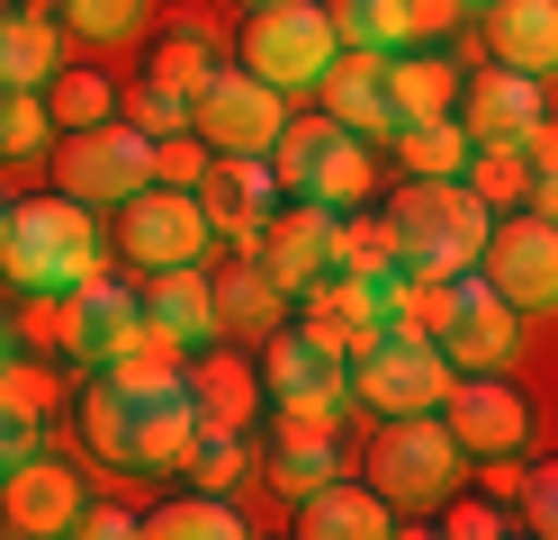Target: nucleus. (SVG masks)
I'll return each mask as SVG.
<instances>
[{
	"label": "nucleus",
	"mask_w": 558,
	"mask_h": 540,
	"mask_svg": "<svg viewBox=\"0 0 558 540\" xmlns=\"http://www.w3.org/2000/svg\"><path fill=\"white\" fill-rule=\"evenodd\" d=\"M388 99H397V127L450 118L460 108V63L433 55V46H405V55H388Z\"/></svg>",
	"instance_id": "obj_24"
},
{
	"label": "nucleus",
	"mask_w": 558,
	"mask_h": 540,
	"mask_svg": "<svg viewBox=\"0 0 558 540\" xmlns=\"http://www.w3.org/2000/svg\"><path fill=\"white\" fill-rule=\"evenodd\" d=\"M460 180L505 216V207L532 199V154H522V144H469V171H460Z\"/></svg>",
	"instance_id": "obj_32"
},
{
	"label": "nucleus",
	"mask_w": 558,
	"mask_h": 540,
	"mask_svg": "<svg viewBox=\"0 0 558 540\" xmlns=\"http://www.w3.org/2000/svg\"><path fill=\"white\" fill-rule=\"evenodd\" d=\"M198 171H207V144H198V135H162V144H154V180L198 190Z\"/></svg>",
	"instance_id": "obj_42"
},
{
	"label": "nucleus",
	"mask_w": 558,
	"mask_h": 540,
	"mask_svg": "<svg viewBox=\"0 0 558 540\" xmlns=\"http://www.w3.org/2000/svg\"><path fill=\"white\" fill-rule=\"evenodd\" d=\"M325 118H342L352 135H369V144H397V99H388V55H352L342 46L333 63H325Z\"/></svg>",
	"instance_id": "obj_18"
},
{
	"label": "nucleus",
	"mask_w": 558,
	"mask_h": 540,
	"mask_svg": "<svg viewBox=\"0 0 558 540\" xmlns=\"http://www.w3.org/2000/svg\"><path fill=\"white\" fill-rule=\"evenodd\" d=\"M270 171L289 199H316V207H361L369 190V135H352L342 118H289L270 144Z\"/></svg>",
	"instance_id": "obj_4"
},
{
	"label": "nucleus",
	"mask_w": 558,
	"mask_h": 540,
	"mask_svg": "<svg viewBox=\"0 0 558 540\" xmlns=\"http://www.w3.org/2000/svg\"><path fill=\"white\" fill-rule=\"evenodd\" d=\"M477 271L496 279V298L522 307V315L558 307V226L532 216V207H505L496 235H486V252H477Z\"/></svg>",
	"instance_id": "obj_10"
},
{
	"label": "nucleus",
	"mask_w": 558,
	"mask_h": 540,
	"mask_svg": "<svg viewBox=\"0 0 558 540\" xmlns=\"http://www.w3.org/2000/svg\"><path fill=\"white\" fill-rule=\"evenodd\" d=\"M126 118H135V127H145V135L162 144V135H190V99H181V91H162V82H145Z\"/></svg>",
	"instance_id": "obj_40"
},
{
	"label": "nucleus",
	"mask_w": 558,
	"mask_h": 540,
	"mask_svg": "<svg viewBox=\"0 0 558 540\" xmlns=\"http://www.w3.org/2000/svg\"><path fill=\"white\" fill-rule=\"evenodd\" d=\"M441 423H450V442H460L469 459H496V451L532 442V406L505 387V370H460L450 396H441Z\"/></svg>",
	"instance_id": "obj_12"
},
{
	"label": "nucleus",
	"mask_w": 558,
	"mask_h": 540,
	"mask_svg": "<svg viewBox=\"0 0 558 540\" xmlns=\"http://www.w3.org/2000/svg\"><path fill=\"white\" fill-rule=\"evenodd\" d=\"M46 108H54V127L73 135V127H99V118H118V91L99 82V72H54V82H46Z\"/></svg>",
	"instance_id": "obj_35"
},
{
	"label": "nucleus",
	"mask_w": 558,
	"mask_h": 540,
	"mask_svg": "<svg viewBox=\"0 0 558 540\" xmlns=\"http://www.w3.org/2000/svg\"><path fill=\"white\" fill-rule=\"evenodd\" d=\"M397 154H405L414 180L469 171V127H460V108H450V118H414V127H397Z\"/></svg>",
	"instance_id": "obj_30"
},
{
	"label": "nucleus",
	"mask_w": 558,
	"mask_h": 540,
	"mask_svg": "<svg viewBox=\"0 0 558 540\" xmlns=\"http://www.w3.org/2000/svg\"><path fill=\"white\" fill-rule=\"evenodd\" d=\"M279 127H289V91H270L262 72H243V63L234 72L217 63V82L190 99V135L207 154H270Z\"/></svg>",
	"instance_id": "obj_7"
},
{
	"label": "nucleus",
	"mask_w": 558,
	"mask_h": 540,
	"mask_svg": "<svg viewBox=\"0 0 558 540\" xmlns=\"http://www.w3.org/2000/svg\"><path fill=\"white\" fill-rule=\"evenodd\" d=\"M82 478L63 459H37L27 451L10 478H0V531H19V540H54V531H73L82 523Z\"/></svg>",
	"instance_id": "obj_14"
},
{
	"label": "nucleus",
	"mask_w": 558,
	"mask_h": 540,
	"mask_svg": "<svg viewBox=\"0 0 558 540\" xmlns=\"http://www.w3.org/2000/svg\"><path fill=\"white\" fill-rule=\"evenodd\" d=\"M190 406H198V423H217V432H253L262 370H253V360H234V351H207L198 370H190Z\"/></svg>",
	"instance_id": "obj_22"
},
{
	"label": "nucleus",
	"mask_w": 558,
	"mask_h": 540,
	"mask_svg": "<svg viewBox=\"0 0 558 540\" xmlns=\"http://www.w3.org/2000/svg\"><path fill=\"white\" fill-rule=\"evenodd\" d=\"M135 324H145V298H135V288H118L109 271L82 279L73 298H54V343H63V360H73V370H109V360L135 343Z\"/></svg>",
	"instance_id": "obj_11"
},
{
	"label": "nucleus",
	"mask_w": 558,
	"mask_h": 540,
	"mask_svg": "<svg viewBox=\"0 0 558 540\" xmlns=\"http://www.w3.org/2000/svg\"><path fill=\"white\" fill-rule=\"evenodd\" d=\"M333 271H361V279L388 288V279L405 271L397 226H388V216H361V207H333Z\"/></svg>",
	"instance_id": "obj_26"
},
{
	"label": "nucleus",
	"mask_w": 558,
	"mask_h": 540,
	"mask_svg": "<svg viewBox=\"0 0 558 540\" xmlns=\"http://www.w3.org/2000/svg\"><path fill=\"white\" fill-rule=\"evenodd\" d=\"M27 451H37V415H10V406H0V478H10Z\"/></svg>",
	"instance_id": "obj_45"
},
{
	"label": "nucleus",
	"mask_w": 558,
	"mask_h": 540,
	"mask_svg": "<svg viewBox=\"0 0 558 540\" xmlns=\"http://www.w3.org/2000/svg\"><path fill=\"white\" fill-rule=\"evenodd\" d=\"M135 19H145V0H63V27L99 36V46H118V36H135Z\"/></svg>",
	"instance_id": "obj_38"
},
{
	"label": "nucleus",
	"mask_w": 558,
	"mask_h": 540,
	"mask_svg": "<svg viewBox=\"0 0 558 540\" xmlns=\"http://www.w3.org/2000/svg\"><path fill=\"white\" fill-rule=\"evenodd\" d=\"M388 226H397V243H405V271L460 279V271H477L486 235H496V207L450 171V180H405V190L388 199Z\"/></svg>",
	"instance_id": "obj_2"
},
{
	"label": "nucleus",
	"mask_w": 558,
	"mask_h": 540,
	"mask_svg": "<svg viewBox=\"0 0 558 540\" xmlns=\"http://www.w3.org/2000/svg\"><path fill=\"white\" fill-rule=\"evenodd\" d=\"M469 451L450 442L441 406L433 415H388V432L369 442V487L397 504V514H433V504H450V487H460Z\"/></svg>",
	"instance_id": "obj_3"
},
{
	"label": "nucleus",
	"mask_w": 558,
	"mask_h": 540,
	"mask_svg": "<svg viewBox=\"0 0 558 540\" xmlns=\"http://www.w3.org/2000/svg\"><path fill=\"white\" fill-rule=\"evenodd\" d=\"M109 262V235H99V207H82L73 190H46V199H19L10 207V235H0V271L27 298H73L82 279H99Z\"/></svg>",
	"instance_id": "obj_1"
},
{
	"label": "nucleus",
	"mask_w": 558,
	"mask_h": 540,
	"mask_svg": "<svg viewBox=\"0 0 558 540\" xmlns=\"http://www.w3.org/2000/svg\"><path fill=\"white\" fill-rule=\"evenodd\" d=\"M513 343H522V307H505L486 271H460V315L441 334L450 370H513Z\"/></svg>",
	"instance_id": "obj_15"
},
{
	"label": "nucleus",
	"mask_w": 558,
	"mask_h": 540,
	"mask_svg": "<svg viewBox=\"0 0 558 540\" xmlns=\"http://www.w3.org/2000/svg\"><path fill=\"white\" fill-rule=\"evenodd\" d=\"M243 459H253V442L243 432H217V423H198V451H190V487H234L243 478Z\"/></svg>",
	"instance_id": "obj_36"
},
{
	"label": "nucleus",
	"mask_w": 558,
	"mask_h": 540,
	"mask_svg": "<svg viewBox=\"0 0 558 540\" xmlns=\"http://www.w3.org/2000/svg\"><path fill=\"white\" fill-rule=\"evenodd\" d=\"M253 523L234 514V495H217V487H190V495H171V504H154L145 514V540H243Z\"/></svg>",
	"instance_id": "obj_27"
},
{
	"label": "nucleus",
	"mask_w": 558,
	"mask_h": 540,
	"mask_svg": "<svg viewBox=\"0 0 558 540\" xmlns=\"http://www.w3.org/2000/svg\"><path fill=\"white\" fill-rule=\"evenodd\" d=\"M279 307H289V288L262 271V252L217 279V315H226V324H279Z\"/></svg>",
	"instance_id": "obj_33"
},
{
	"label": "nucleus",
	"mask_w": 558,
	"mask_h": 540,
	"mask_svg": "<svg viewBox=\"0 0 558 540\" xmlns=\"http://www.w3.org/2000/svg\"><path fill=\"white\" fill-rule=\"evenodd\" d=\"M342 478V451H333V432H279V451H270V487L279 495H316V487H333Z\"/></svg>",
	"instance_id": "obj_28"
},
{
	"label": "nucleus",
	"mask_w": 558,
	"mask_h": 540,
	"mask_svg": "<svg viewBox=\"0 0 558 540\" xmlns=\"http://www.w3.org/2000/svg\"><path fill=\"white\" fill-rule=\"evenodd\" d=\"M486 46H496V63L513 72H558V0H486Z\"/></svg>",
	"instance_id": "obj_20"
},
{
	"label": "nucleus",
	"mask_w": 558,
	"mask_h": 540,
	"mask_svg": "<svg viewBox=\"0 0 558 540\" xmlns=\"http://www.w3.org/2000/svg\"><path fill=\"white\" fill-rule=\"evenodd\" d=\"M243 10H270V0H243Z\"/></svg>",
	"instance_id": "obj_50"
},
{
	"label": "nucleus",
	"mask_w": 558,
	"mask_h": 540,
	"mask_svg": "<svg viewBox=\"0 0 558 540\" xmlns=\"http://www.w3.org/2000/svg\"><path fill=\"white\" fill-rule=\"evenodd\" d=\"M0 360H10V324H0Z\"/></svg>",
	"instance_id": "obj_49"
},
{
	"label": "nucleus",
	"mask_w": 558,
	"mask_h": 540,
	"mask_svg": "<svg viewBox=\"0 0 558 540\" xmlns=\"http://www.w3.org/2000/svg\"><path fill=\"white\" fill-rule=\"evenodd\" d=\"M469 10H486V0H469Z\"/></svg>",
	"instance_id": "obj_51"
},
{
	"label": "nucleus",
	"mask_w": 558,
	"mask_h": 540,
	"mask_svg": "<svg viewBox=\"0 0 558 540\" xmlns=\"http://www.w3.org/2000/svg\"><path fill=\"white\" fill-rule=\"evenodd\" d=\"M63 72V36L46 10H0V91H46Z\"/></svg>",
	"instance_id": "obj_25"
},
{
	"label": "nucleus",
	"mask_w": 558,
	"mask_h": 540,
	"mask_svg": "<svg viewBox=\"0 0 558 540\" xmlns=\"http://www.w3.org/2000/svg\"><path fill=\"white\" fill-rule=\"evenodd\" d=\"M145 315L154 324H171V334H181V343H207V334H217V279H207L198 262H171V271H145Z\"/></svg>",
	"instance_id": "obj_23"
},
{
	"label": "nucleus",
	"mask_w": 558,
	"mask_h": 540,
	"mask_svg": "<svg viewBox=\"0 0 558 540\" xmlns=\"http://www.w3.org/2000/svg\"><path fill=\"white\" fill-rule=\"evenodd\" d=\"M82 432H90V451L109 459V468H126V442H135V396H126L109 370H90V387H82Z\"/></svg>",
	"instance_id": "obj_31"
},
{
	"label": "nucleus",
	"mask_w": 558,
	"mask_h": 540,
	"mask_svg": "<svg viewBox=\"0 0 558 540\" xmlns=\"http://www.w3.org/2000/svg\"><path fill=\"white\" fill-rule=\"evenodd\" d=\"M541 118H549V108H541V72L486 63L477 82H460V127H469V144H522Z\"/></svg>",
	"instance_id": "obj_17"
},
{
	"label": "nucleus",
	"mask_w": 558,
	"mask_h": 540,
	"mask_svg": "<svg viewBox=\"0 0 558 540\" xmlns=\"http://www.w3.org/2000/svg\"><path fill=\"white\" fill-rule=\"evenodd\" d=\"M198 207H207V226H217L226 243L262 252V226H270V207H279L270 154H217V163L198 171Z\"/></svg>",
	"instance_id": "obj_13"
},
{
	"label": "nucleus",
	"mask_w": 558,
	"mask_h": 540,
	"mask_svg": "<svg viewBox=\"0 0 558 540\" xmlns=\"http://www.w3.org/2000/svg\"><path fill=\"white\" fill-rule=\"evenodd\" d=\"M414 10V46H424V36H441V27H460V19H477L469 0H405Z\"/></svg>",
	"instance_id": "obj_46"
},
{
	"label": "nucleus",
	"mask_w": 558,
	"mask_h": 540,
	"mask_svg": "<svg viewBox=\"0 0 558 540\" xmlns=\"http://www.w3.org/2000/svg\"><path fill=\"white\" fill-rule=\"evenodd\" d=\"M73 531H82V540H135V531H145V514H126V504H82Z\"/></svg>",
	"instance_id": "obj_44"
},
{
	"label": "nucleus",
	"mask_w": 558,
	"mask_h": 540,
	"mask_svg": "<svg viewBox=\"0 0 558 540\" xmlns=\"http://www.w3.org/2000/svg\"><path fill=\"white\" fill-rule=\"evenodd\" d=\"M333 55H342V27L325 0H270L243 19V72H262L270 91H316Z\"/></svg>",
	"instance_id": "obj_5"
},
{
	"label": "nucleus",
	"mask_w": 558,
	"mask_h": 540,
	"mask_svg": "<svg viewBox=\"0 0 558 540\" xmlns=\"http://www.w3.org/2000/svg\"><path fill=\"white\" fill-rule=\"evenodd\" d=\"M333 27L352 55H405L414 46V10L405 0H333Z\"/></svg>",
	"instance_id": "obj_29"
},
{
	"label": "nucleus",
	"mask_w": 558,
	"mask_h": 540,
	"mask_svg": "<svg viewBox=\"0 0 558 540\" xmlns=\"http://www.w3.org/2000/svg\"><path fill=\"white\" fill-rule=\"evenodd\" d=\"M450 351L433 334H405V324H388L369 351H352V396L388 423V415H433L441 396H450Z\"/></svg>",
	"instance_id": "obj_6"
},
{
	"label": "nucleus",
	"mask_w": 558,
	"mask_h": 540,
	"mask_svg": "<svg viewBox=\"0 0 558 540\" xmlns=\"http://www.w3.org/2000/svg\"><path fill=\"white\" fill-rule=\"evenodd\" d=\"M513 514H522V531H541V540H558V459H541V468H522V495H513Z\"/></svg>",
	"instance_id": "obj_39"
},
{
	"label": "nucleus",
	"mask_w": 558,
	"mask_h": 540,
	"mask_svg": "<svg viewBox=\"0 0 558 540\" xmlns=\"http://www.w3.org/2000/svg\"><path fill=\"white\" fill-rule=\"evenodd\" d=\"M450 540H505V531H522V523H505V504L496 495H477V504H450V523H441Z\"/></svg>",
	"instance_id": "obj_43"
},
{
	"label": "nucleus",
	"mask_w": 558,
	"mask_h": 540,
	"mask_svg": "<svg viewBox=\"0 0 558 540\" xmlns=\"http://www.w3.org/2000/svg\"><path fill=\"white\" fill-rule=\"evenodd\" d=\"M154 82H162V91H181V99H198L207 82H217V55H207L198 36H171V46L154 55Z\"/></svg>",
	"instance_id": "obj_37"
},
{
	"label": "nucleus",
	"mask_w": 558,
	"mask_h": 540,
	"mask_svg": "<svg viewBox=\"0 0 558 540\" xmlns=\"http://www.w3.org/2000/svg\"><path fill=\"white\" fill-rule=\"evenodd\" d=\"M190 451H198V406H190V387L145 396V406H135L126 468H154V478H171V468H190Z\"/></svg>",
	"instance_id": "obj_21"
},
{
	"label": "nucleus",
	"mask_w": 558,
	"mask_h": 540,
	"mask_svg": "<svg viewBox=\"0 0 558 540\" xmlns=\"http://www.w3.org/2000/svg\"><path fill=\"white\" fill-rule=\"evenodd\" d=\"M0 406L46 423V406H54V379H46V370H27V360H0Z\"/></svg>",
	"instance_id": "obj_41"
},
{
	"label": "nucleus",
	"mask_w": 558,
	"mask_h": 540,
	"mask_svg": "<svg viewBox=\"0 0 558 540\" xmlns=\"http://www.w3.org/2000/svg\"><path fill=\"white\" fill-rule=\"evenodd\" d=\"M522 207H532V216H549V226H558V163H549V171H532V199H522Z\"/></svg>",
	"instance_id": "obj_47"
},
{
	"label": "nucleus",
	"mask_w": 558,
	"mask_h": 540,
	"mask_svg": "<svg viewBox=\"0 0 558 540\" xmlns=\"http://www.w3.org/2000/svg\"><path fill=\"white\" fill-rule=\"evenodd\" d=\"M145 180H154V135L135 118H99L63 135V190L82 207H126Z\"/></svg>",
	"instance_id": "obj_8"
},
{
	"label": "nucleus",
	"mask_w": 558,
	"mask_h": 540,
	"mask_svg": "<svg viewBox=\"0 0 558 540\" xmlns=\"http://www.w3.org/2000/svg\"><path fill=\"white\" fill-rule=\"evenodd\" d=\"M262 271L289 288V298H306V288L333 271V207H316V199L270 207V226H262Z\"/></svg>",
	"instance_id": "obj_16"
},
{
	"label": "nucleus",
	"mask_w": 558,
	"mask_h": 540,
	"mask_svg": "<svg viewBox=\"0 0 558 540\" xmlns=\"http://www.w3.org/2000/svg\"><path fill=\"white\" fill-rule=\"evenodd\" d=\"M0 235H10V199H0Z\"/></svg>",
	"instance_id": "obj_48"
},
{
	"label": "nucleus",
	"mask_w": 558,
	"mask_h": 540,
	"mask_svg": "<svg viewBox=\"0 0 558 540\" xmlns=\"http://www.w3.org/2000/svg\"><path fill=\"white\" fill-rule=\"evenodd\" d=\"M46 135H54V108H46V91H0V163L46 154Z\"/></svg>",
	"instance_id": "obj_34"
},
{
	"label": "nucleus",
	"mask_w": 558,
	"mask_h": 540,
	"mask_svg": "<svg viewBox=\"0 0 558 540\" xmlns=\"http://www.w3.org/2000/svg\"><path fill=\"white\" fill-rule=\"evenodd\" d=\"M298 531H306V540H388V531H405V523H397V504L378 495V487L333 478V487H316V495H298Z\"/></svg>",
	"instance_id": "obj_19"
},
{
	"label": "nucleus",
	"mask_w": 558,
	"mask_h": 540,
	"mask_svg": "<svg viewBox=\"0 0 558 540\" xmlns=\"http://www.w3.org/2000/svg\"><path fill=\"white\" fill-rule=\"evenodd\" d=\"M207 243H217V226H207L198 190H171V180H145L126 207H118V252L135 271H171V262H207Z\"/></svg>",
	"instance_id": "obj_9"
}]
</instances>
